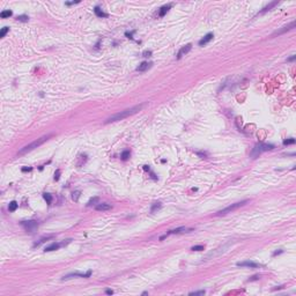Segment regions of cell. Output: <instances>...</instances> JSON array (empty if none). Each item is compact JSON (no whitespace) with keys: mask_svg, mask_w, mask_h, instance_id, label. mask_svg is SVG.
Instances as JSON below:
<instances>
[{"mask_svg":"<svg viewBox=\"0 0 296 296\" xmlns=\"http://www.w3.org/2000/svg\"><path fill=\"white\" fill-rule=\"evenodd\" d=\"M144 105L145 104H139V105H134V106H132V108H129V109L123 110V111H120V112H117V114L112 115L111 117H109L108 119L104 121V124H110V123H115V121H119V120H123V119H125V118L130 117V116H132V115L138 114V112L144 108Z\"/></svg>","mask_w":296,"mask_h":296,"instance_id":"1","label":"cell"},{"mask_svg":"<svg viewBox=\"0 0 296 296\" xmlns=\"http://www.w3.org/2000/svg\"><path fill=\"white\" fill-rule=\"evenodd\" d=\"M233 244H234V242H231V241H228L227 243H224L223 245L219 246V248H216L215 250H213V251L208 252V253L206 254V256H205L204 258H202V260H204V262H206V260L214 259V258H216V257L221 256V254H223V253H226V252H227V251L229 250V248H230V246L233 245Z\"/></svg>","mask_w":296,"mask_h":296,"instance_id":"2","label":"cell"},{"mask_svg":"<svg viewBox=\"0 0 296 296\" xmlns=\"http://www.w3.org/2000/svg\"><path fill=\"white\" fill-rule=\"evenodd\" d=\"M50 138H51V134L43 135V137H40L39 139H37V140L33 141L31 144H29V145H27V146H24L23 148H21V149L19 150V153H17V154H19L20 156H21V155H24V154H27V153H29V152H31V150H34L35 148L39 147L40 145H43L46 140H49Z\"/></svg>","mask_w":296,"mask_h":296,"instance_id":"3","label":"cell"},{"mask_svg":"<svg viewBox=\"0 0 296 296\" xmlns=\"http://www.w3.org/2000/svg\"><path fill=\"white\" fill-rule=\"evenodd\" d=\"M273 148H274V145H271V144H257L256 146L252 148L250 156L252 159H257L262 153L266 152V150H271Z\"/></svg>","mask_w":296,"mask_h":296,"instance_id":"4","label":"cell"},{"mask_svg":"<svg viewBox=\"0 0 296 296\" xmlns=\"http://www.w3.org/2000/svg\"><path fill=\"white\" fill-rule=\"evenodd\" d=\"M248 202H249V200H242V201H238V202H235V204H231V205L227 206L226 208H222L221 211L216 212V213H215V216H222V215H226V214H228V213H231V212L238 210L239 207L244 206L245 204H248Z\"/></svg>","mask_w":296,"mask_h":296,"instance_id":"5","label":"cell"},{"mask_svg":"<svg viewBox=\"0 0 296 296\" xmlns=\"http://www.w3.org/2000/svg\"><path fill=\"white\" fill-rule=\"evenodd\" d=\"M21 226L25 229V230L28 231V233H34V231H36L37 228H38V223H37V221H35V220L22 221V222H21Z\"/></svg>","mask_w":296,"mask_h":296,"instance_id":"6","label":"cell"},{"mask_svg":"<svg viewBox=\"0 0 296 296\" xmlns=\"http://www.w3.org/2000/svg\"><path fill=\"white\" fill-rule=\"evenodd\" d=\"M193 229L191 228H186V227H179V228H176V229H172V230H169L167 234L164 235V236H161L160 237V239H164L165 237H168L169 235H177V234H183V233H190V231H192Z\"/></svg>","mask_w":296,"mask_h":296,"instance_id":"7","label":"cell"},{"mask_svg":"<svg viewBox=\"0 0 296 296\" xmlns=\"http://www.w3.org/2000/svg\"><path fill=\"white\" fill-rule=\"evenodd\" d=\"M294 28H295V21H292L290 23H289V24L285 25V27H282L281 29H279V30L275 31V33H273V35H272V36H277V35H282V34H285L286 31H289V30H292V29H294Z\"/></svg>","mask_w":296,"mask_h":296,"instance_id":"8","label":"cell"},{"mask_svg":"<svg viewBox=\"0 0 296 296\" xmlns=\"http://www.w3.org/2000/svg\"><path fill=\"white\" fill-rule=\"evenodd\" d=\"M237 266L239 267H251V268H258L260 267L259 264L254 263V262H251V260H245V262H238L236 264Z\"/></svg>","mask_w":296,"mask_h":296,"instance_id":"9","label":"cell"},{"mask_svg":"<svg viewBox=\"0 0 296 296\" xmlns=\"http://www.w3.org/2000/svg\"><path fill=\"white\" fill-rule=\"evenodd\" d=\"M191 49H192V44H186V45L182 46V48L179 49L178 53H177V59H181V58H183L185 54H187L188 52L191 51Z\"/></svg>","mask_w":296,"mask_h":296,"instance_id":"10","label":"cell"},{"mask_svg":"<svg viewBox=\"0 0 296 296\" xmlns=\"http://www.w3.org/2000/svg\"><path fill=\"white\" fill-rule=\"evenodd\" d=\"M90 274H91V271H88L87 273H71V274H67L66 277H64L63 280H67V279H71V278H74V277L88 278V277H90Z\"/></svg>","mask_w":296,"mask_h":296,"instance_id":"11","label":"cell"},{"mask_svg":"<svg viewBox=\"0 0 296 296\" xmlns=\"http://www.w3.org/2000/svg\"><path fill=\"white\" fill-rule=\"evenodd\" d=\"M213 37H214V35L212 34V33L207 34V35H206L205 37H202V38L199 40V45H200V46H204V45H206V44H207V43H210L211 40L213 39Z\"/></svg>","mask_w":296,"mask_h":296,"instance_id":"12","label":"cell"},{"mask_svg":"<svg viewBox=\"0 0 296 296\" xmlns=\"http://www.w3.org/2000/svg\"><path fill=\"white\" fill-rule=\"evenodd\" d=\"M96 211H109L111 210V205L106 204V202H98V204L95 206Z\"/></svg>","mask_w":296,"mask_h":296,"instance_id":"13","label":"cell"},{"mask_svg":"<svg viewBox=\"0 0 296 296\" xmlns=\"http://www.w3.org/2000/svg\"><path fill=\"white\" fill-rule=\"evenodd\" d=\"M150 66H152V63L144 62V63H141L140 65H139L138 67H137V71H138V72H145V71H147V69L150 67Z\"/></svg>","mask_w":296,"mask_h":296,"instance_id":"14","label":"cell"},{"mask_svg":"<svg viewBox=\"0 0 296 296\" xmlns=\"http://www.w3.org/2000/svg\"><path fill=\"white\" fill-rule=\"evenodd\" d=\"M60 246H62V243H60V244H59V243H52V244L46 246V248L44 249V251H45V252H51V251L58 250Z\"/></svg>","mask_w":296,"mask_h":296,"instance_id":"15","label":"cell"},{"mask_svg":"<svg viewBox=\"0 0 296 296\" xmlns=\"http://www.w3.org/2000/svg\"><path fill=\"white\" fill-rule=\"evenodd\" d=\"M171 4H169V5H165V6H163V7H161L160 8V12H159V16L160 17H162V16H164L165 14H167V12L171 8Z\"/></svg>","mask_w":296,"mask_h":296,"instance_id":"16","label":"cell"},{"mask_svg":"<svg viewBox=\"0 0 296 296\" xmlns=\"http://www.w3.org/2000/svg\"><path fill=\"white\" fill-rule=\"evenodd\" d=\"M278 4H279V1H273V2H271V4L267 5L266 7H264V8H263V11H260V12H259V14H264V13H266L267 11H271V8H273L274 6H277Z\"/></svg>","mask_w":296,"mask_h":296,"instance_id":"17","label":"cell"},{"mask_svg":"<svg viewBox=\"0 0 296 296\" xmlns=\"http://www.w3.org/2000/svg\"><path fill=\"white\" fill-rule=\"evenodd\" d=\"M94 12H95V14H96V15L98 16V17H106L108 16V14L106 13H104V12L101 9L100 7H98V6H96V7L94 8Z\"/></svg>","mask_w":296,"mask_h":296,"instance_id":"18","label":"cell"},{"mask_svg":"<svg viewBox=\"0 0 296 296\" xmlns=\"http://www.w3.org/2000/svg\"><path fill=\"white\" fill-rule=\"evenodd\" d=\"M17 207H19V204H17L16 201H11L9 205H8V211H9V212H15L17 210Z\"/></svg>","mask_w":296,"mask_h":296,"instance_id":"19","label":"cell"},{"mask_svg":"<svg viewBox=\"0 0 296 296\" xmlns=\"http://www.w3.org/2000/svg\"><path fill=\"white\" fill-rule=\"evenodd\" d=\"M12 14H13V12H12V11L6 9V11H2L1 13H0V17H1V19H7V17L12 16Z\"/></svg>","mask_w":296,"mask_h":296,"instance_id":"20","label":"cell"},{"mask_svg":"<svg viewBox=\"0 0 296 296\" xmlns=\"http://www.w3.org/2000/svg\"><path fill=\"white\" fill-rule=\"evenodd\" d=\"M160 208H161V202H155V204H153L152 208H150V212H152V213H155V212L157 210H160Z\"/></svg>","mask_w":296,"mask_h":296,"instance_id":"21","label":"cell"},{"mask_svg":"<svg viewBox=\"0 0 296 296\" xmlns=\"http://www.w3.org/2000/svg\"><path fill=\"white\" fill-rule=\"evenodd\" d=\"M130 155H131V153H130L129 150H124V152L121 153L120 157H121V160H124V161H126V160L130 157Z\"/></svg>","mask_w":296,"mask_h":296,"instance_id":"22","label":"cell"},{"mask_svg":"<svg viewBox=\"0 0 296 296\" xmlns=\"http://www.w3.org/2000/svg\"><path fill=\"white\" fill-rule=\"evenodd\" d=\"M80 194H81L80 191H74V192L72 193V199H73L74 201H78L80 198Z\"/></svg>","mask_w":296,"mask_h":296,"instance_id":"23","label":"cell"},{"mask_svg":"<svg viewBox=\"0 0 296 296\" xmlns=\"http://www.w3.org/2000/svg\"><path fill=\"white\" fill-rule=\"evenodd\" d=\"M43 198L45 199V201L48 202V204H51V202H52V196L50 193H44V194H43Z\"/></svg>","mask_w":296,"mask_h":296,"instance_id":"24","label":"cell"},{"mask_svg":"<svg viewBox=\"0 0 296 296\" xmlns=\"http://www.w3.org/2000/svg\"><path fill=\"white\" fill-rule=\"evenodd\" d=\"M8 31H9V28H8V27H4L1 30H0V37H1V38H2V37H5V35L7 34Z\"/></svg>","mask_w":296,"mask_h":296,"instance_id":"25","label":"cell"},{"mask_svg":"<svg viewBox=\"0 0 296 296\" xmlns=\"http://www.w3.org/2000/svg\"><path fill=\"white\" fill-rule=\"evenodd\" d=\"M204 249H205L204 245H194V246L191 248V250H192V251H202Z\"/></svg>","mask_w":296,"mask_h":296,"instance_id":"26","label":"cell"},{"mask_svg":"<svg viewBox=\"0 0 296 296\" xmlns=\"http://www.w3.org/2000/svg\"><path fill=\"white\" fill-rule=\"evenodd\" d=\"M294 144H295V139L294 138L287 139V140L283 141V145H285V146H288V145H294Z\"/></svg>","mask_w":296,"mask_h":296,"instance_id":"27","label":"cell"},{"mask_svg":"<svg viewBox=\"0 0 296 296\" xmlns=\"http://www.w3.org/2000/svg\"><path fill=\"white\" fill-rule=\"evenodd\" d=\"M16 20L17 21H22V22H27L28 20H29V17L27 16V15H20V16H17L16 17Z\"/></svg>","mask_w":296,"mask_h":296,"instance_id":"28","label":"cell"},{"mask_svg":"<svg viewBox=\"0 0 296 296\" xmlns=\"http://www.w3.org/2000/svg\"><path fill=\"white\" fill-rule=\"evenodd\" d=\"M97 201H98V198H97V197H95V198H93V199H90V200H89V202H88V204H87V206H93V205H95V204H96Z\"/></svg>","mask_w":296,"mask_h":296,"instance_id":"29","label":"cell"},{"mask_svg":"<svg viewBox=\"0 0 296 296\" xmlns=\"http://www.w3.org/2000/svg\"><path fill=\"white\" fill-rule=\"evenodd\" d=\"M205 290H198V292H191L190 295H205Z\"/></svg>","mask_w":296,"mask_h":296,"instance_id":"30","label":"cell"},{"mask_svg":"<svg viewBox=\"0 0 296 296\" xmlns=\"http://www.w3.org/2000/svg\"><path fill=\"white\" fill-rule=\"evenodd\" d=\"M150 56H152V51H148V50L144 51V53H142V57H146V58H148V57H150Z\"/></svg>","mask_w":296,"mask_h":296,"instance_id":"31","label":"cell"},{"mask_svg":"<svg viewBox=\"0 0 296 296\" xmlns=\"http://www.w3.org/2000/svg\"><path fill=\"white\" fill-rule=\"evenodd\" d=\"M59 175H60V171L57 170V172L54 173V179H56V181H58V179H59Z\"/></svg>","mask_w":296,"mask_h":296,"instance_id":"32","label":"cell"},{"mask_svg":"<svg viewBox=\"0 0 296 296\" xmlns=\"http://www.w3.org/2000/svg\"><path fill=\"white\" fill-rule=\"evenodd\" d=\"M295 58H296V56H295V54H293L292 57H289L288 59H287V62H294V60H295Z\"/></svg>","mask_w":296,"mask_h":296,"instance_id":"33","label":"cell"},{"mask_svg":"<svg viewBox=\"0 0 296 296\" xmlns=\"http://www.w3.org/2000/svg\"><path fill=\"white\" fill-rule=\"evenodd\" d=\"M80 1H71V2H66V5H74V4H79Z\"/></svg>","mask_w":296,"mask_h":296,"instance_id":"34","label":"cell"},{"mask_svg":"<svg viewBox=\"0 0 296 296\" xmlns=\"http://www.w3.org/2000/svg\"><path fill=\"white\" fill-rule=\"evenodd\" d=\"M257 279H259V275H254V277H252L250 279V281H253V280H257Z\"/></svg>","mask_w":296,"mask_h":296,"instance_id":"35","label":"cell"},{"mask_svg":"<svg viewBox=\"0 0 296 296\" xmlns=\"http://www.w3.org/2000/svg\"><path fill=\"white\" fill-rule=\"evenodd\" d=\"M22 171H31V168H22Z\"/></svg>","mask_w":296,"mask_h":296,"instance_id":"36","label":"cell"},{"mask_svg":"<svg viewBox=\"0 0 296 296\" xmlns=\"http://www.w3.org/2000/svg\"><path fill=\"white\" fill-rule=\"evenodd\" d=\"M280 253H282V250H280V251H275L274 253H273V256H277V254H280Z\"/></svg>","mask_w":296,"mask_h":296,"instance_id":"37","label":"cell"},{"mask_svg":"<svg viewBox=\"0 0 296 296\" xmlns=\"http://www.w3.org/2000/svg\"><path fill=\"white\" fill-rule=\"evenodd\" d=\"M106 294H114V290H111V289H108V290H106Z\"/></svg>","mask_w":296,"mask_h":296,"instance_id":"38","label":"cell"},{"mask_svg":"<svg viewBox=\"0 0 296 296\" xmlns=\"http://www.w3.org/2000/svg\"><path fill=\"white\" fill-rule=\"evenodd\" d=\"M144 169H145V170H149V167H148V165H145Z\"/></svg>","mask_w":296,"mask_h":296,"instance_id":"39","label":"cell"}]
</instances>
